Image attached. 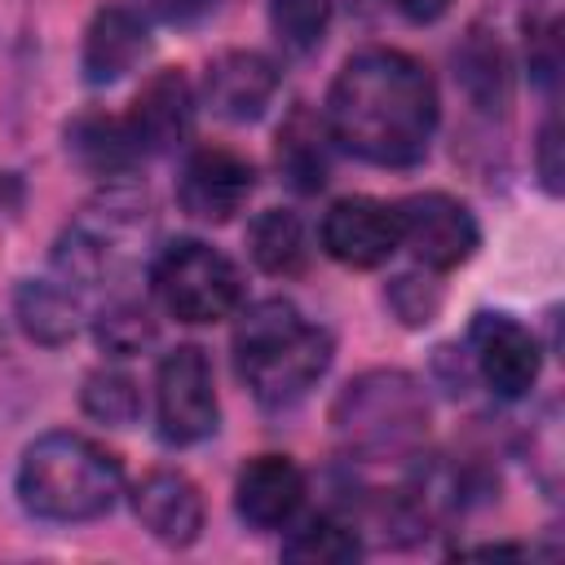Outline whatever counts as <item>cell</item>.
<instances>
[{
  "mask_svg": "<svg viewBox=\"0 0 565 565\" xmlns=\"http://www.w3.org/2000/svg\"><path fill=\"white\" fill-rule=\"evenodd\" d=\"M437 84L424 62L402 49L353 53L327 93V137L380 168H411L437 132Z\"/></svg>",
  "mask_w": 565,
  "mask_h": 565,
  "instance_id": "6da1fadb",
  "label": "cell"
},
{
  "mask_svg": "<svg viewBox=\"0 0 565 565\" xmlns=\"http://www.w3.org/2000/svg\"><path fill=\"white\" fill-rule=\"evenodd\" d=\"M234 366L260 406H296L331 366V331L291 300H260L234 327Z\"/></svg>",
  "mask_w": 565,
  "mask_h": 565,
  "instance_id": "7a4b0ae2",
  "label": "cell"
},
{
  "mask_svg": "<svg viewBox=\"0 0 565 565\" xmlns=\"http://www.w3.org/2000/svg\"><path fill=\"white\" fill-rule=\"evenodd\" d=\"M18 503L40 521H97L124 494V463L84 433H44L22 450Z\"/></svg>",
  "mask_w": 565,
  "mask_h": 565,
  "instance_id": "3957f363",
  "label": "cell"
},
{
  "mask_svg": "<svg viewBox=\"0 0 565 565\" xmlns=\"http://www.w3.org/2000/svg\"><path fill=\"white\" fill-rule=\"evenodd\" d=\"M428 393L411 371L380 366L349 380L331 406V428L353 459H415L428 437Z\"/></svg>",
  "mask_w": 565,
  "mask_h": 565,
  "instance_id": "277c9868",
  "label": "cell"
},
{
  "mask_svg": "<svg viewBox=\"0 0 565 565\" xmlns=\"http://www.w3.org/2000/svg\"><path fill=\"white\" fill-rule=\"evenodd\" d=\"M146 234H150L146 194L110 177V185L93 203H84V212L53 243V274L71 282L79 296L93 287H110L132 269Z\"/></svg>",
  "mask_w": 565,
  "mask_h": 565,
  "instance_id": "5b68a950",
  "label": "cell"
},
{
  "mask_svg": "<svg viewBox=\"0 0 565 565\" xmlns=\"http://www.w3.org/2000/svg\"><path fill=\"white\" fill-rule=\"evenodd\" d=\"M150 287L159 305L181 322H221L243 305L238 265L203 238H177L159 247L150 265Z\"/></svg>",
  "mask_w": 565,
  "mask_h": 565,
  "instance_id": "8992f818",
  "label": "cell"
},
{
  "mask_svg": "<svg viewBox=\"0 0 565 565\" xmlns=\"http://www.w3.org/2000/svg\"><path fill=\"white\" fill-rule=\"evenodd\" d=\"M154 419L168 446H194L216 433L221 406H216L212 362L199 344H177L172 353H163L154 371Z\"/></svg>",
  "mask_w": 565,
  "mask_h": 565,
  "instance_id": "52a82bcc",
  "label": "cell"
},
{
  "mask_svg": "<svg viewBox=\"0 0 565 565\" xmlns=\"http://www.w3.org/2000/svg\"><path fill=\"white\" fill-rule=\"evenodd\" d=\"M468 349H472V371L503 402L525 397L543 371V349H539L534 331L525 322H516L512 313L481 309L468 327Z\"/></svg>",
  "mask_w": 565,
  "mask_h": 565,
  "instance_id": "ba28073f",
  "label": "cell"
},
{
  "mask_svg": "<svg viewBox=\"0 0 565 565\" xmlns=\"http://www.w3.org/2000/svg\"><path fill=\"white\" fill-rule=\"evenodd\" d=\"M322 252L349 269H375L402 247V221L397 203L371 199V194H349L335 199L322 216Z\"/></svg>",
  "mask_w": 565,
  "mask_h": 565,
  "instance_id": "9c48e42d",
  "label": "cell"
},
{
  "mask_svg": "<svg viewBox=\"0 0 565 565\" xmlns=\"http://www.w3.org/2000/svg\"><path fill=\"white\" fill-rule=\"evenodd\" d=\"M397 221H402V247H411L415 260L428 269H455L481 243L472 212L441 190L411 194L406 203H397Z\"/></svg>",
  "mask_w": 565,
  "mask_h": 565,
  "instance_id": "30bf717a",
  "label": "cell"
},
{
  "mask_svg": "<svg viewBox=\"0 0 565 565\" xmlns=\"http://www.w3.org/2000/svg\"><path fill=\"white\" fill-rule=\"evenodd\" d=\"M256 190V168L225 150V146H203L185 159L181 181H177V199L194 221H230L234 212H243V203Z\"/></svg>",
  "mask_w": 565,
  "mask_h": 565,
  "instance_id": "8fae6325",
  "label": "cell"
},
{
  "mask_svg": "<svg viewBox=\"0 0 565 565\" xmlns=\"http://www.w3.org/2000/svg\"><path fill=\"white\" fill-rule=\"evenodd\" d=\"M305 503V472L287 455H256L234 481V512L252 530H287Z\"/></svg>",
  "mask_w": 565,
  "mask_h": 565,
  "instance_id": "7c38bea8",
  "label": "cell"
},
{
  "mask_svg": "<svg viewBox=\"0 0 565 565\" xmlns=\"http://www.w3.org/2000/svg\"><path fill=\"white\" fill-rule=\"evenodd\" d=\"M278 66L256 53V49H234V53H221L212 66H207V79H203V97L212 106V115L230 119V124H247V119H260L265 106L274 102L278 93Z\"/></svg>",
  "mask_w": 565,
  "mask_h": 565,
  "instance_id": "4fadbf2b",
  "label": "cell"
},
{
  "mask_svg": "<svg viewBox=\"0 0 565 565\" xmlns=\"http://www.w3.org/2000/svg\"><path fill=\"white\" fill-rule=\"evenodd\" d=\"M128 119V132L146 154H163L172 146H181L194 128V88L181 71H159L132 102V115Z\"/></svg>",
  "mask_w": 565,
  "mask_h": 565,
  "instance_id": "5bb4252c",
  "label": "cell"
},
{
  "mask_svg": "<svg viewBox=\"0 0 565 565\" xmlns=\"http://www.w3.org/2000/svg\"><path fill=\"white\" fill-rule=\"evenodd\" d=\"M132 512L168 547H185L203 530V494L185 472H172V468H154L137 481Z\"/></svg>",
  "mask_w": 565,
  "mask_h": 565,
  "instance_id": "9a60e30c",
  "label": "cell"
},
{
  "mask_svg": "<svg viewBox=\"0 0 565 565\" xmlns=\"http://www.w3.org/2000/svg\"><path fill=\"white\" fill-rule=\"evenodd\" d=\"M150 49V35H146V22L137 9H124V4H106L93 13L88 31H84V49H79V71L88 84H115L124 79Z\"/></svg>",
  "mask_w": 565,
  "mask_h": 565,
  "instance_id": "2e32d148",
  "label": "cell"
},
{
  "mask_svg": "<svg viewBox=\"0 0 565 565\" xmlns=\"http://www.w3.org/2000/svg\"><path fill=\"white\" fill-rule=\"evenodd\" d=\"M13 318L35 344H66L84 322V296L57 274L22 278L13 291Z\"/></svg>",
  "mask_w": 565,
  "mask_h": 565,
  "instance_id": "e0dca14e",
  "label": "cell"
},
{
  "mask_svg": "<svg viewBox=\"0 0 565 565\" xmlns=\"http://www.w3.org/2000/svg\"><path fill=\"white\" fill-rule=\"evenodd\" d=\"M66 154L93 172V177H128L132 163L141 159L132 132H128V119L119 115H79L66 124Z\"/></svg>",
  "mask_w": 565,
  "mask_h": 565,
  "instance_id": "ac0fdd59",
  "label": "cell"
},
{
  "mask_svg": "<svg viewBox=\"0 0 565 565\" xmlns=\"http://www.w3.org/2000/svg\"><path fill=\"white\" fill-rule=\"evenodd\" d=\"M327 124H318L309 110H291L287 124L278 128V172L291 190L313 194L327 181L331 150H327Z\"/></svg>",
  "mask_w": 565,
  "mask_h": 565,
  "instance_id": "d6986e66",
  "label": "cell"
},
{
  "mask_svg": "<svg viewBox=\"0 0 565 565\" xmlns=\"http://www.w3.org/2000/svg\"><path fill=\"white\" fill-rule=\"evenodd\" d=\"M247 252L256 260V269L274 274V278H291L305 269L309 260V238H305V225L296 212L287 207H265L252 216L247 225Z\"/></svg>",
  "mask_w": 565,
  "mask_h": 565,
  "instance_id": "ffe728a7",
  "label": "cell"
},
{
  "mask_svg": "<svg viewBox=\"0 0 565 565\" xmlns=\"http://www.w3.org/2000/svg\"><path fill=\"white\" fill-rule=\"evenodd\" d=\"M455 75L472 97V106L499 110L508 102V53L494 35L468 31V40L455 49Z\"/></svg>",
  "mask_w": 565,
  "mask_h": 565,
  "instance_id": "44dd1931",
  "label": "cell"
},
{
  "mask_svg": "<svg viewBox=\"0 0 565 565\" xmlns=\"http://www.w3.org/2000/svg\"><path fill=\"white\" fill-rule=\"evenodd\" d=\"M282 556L300 561V565H344V561L362 556V539H358L353 521H344L335 512H318L291 530V539L282 543Z\"/></svg>",
  "mask_w": 565,
  "mask_h": 565,
  "instance_id": "7402d4cb",
  "label": "cell"
},
{
  "mask_svg": "<svg viewBox=\"0 0 565 565\" xmlns=\"http://www.w3.org/2000/svg\"><path fill=\"white\" fill-rule=\"evenodd\" d=\"M79 406L88 419L97 424H110V428H128L137 424L141 415V393H137V380L119 366H102L84 380V393H79Z\"/></svg>",
  "mask_w": 565,
  "mask_h": 565,
  "instance_id": "603a6c76",
  "label": "cell"
},
{
  "mask_svg": "<svg viewBox=\"0 0 565 565\" xmlns=\"http://www.w3.org/2000/svg\"><path fill=\"white\" fill-rule=\"evenodd\" d=\"M154 340V318L141 300H128V296H115L102 313H97V344L110 353V358H132L141 353L146 344Z\"/></svg>",
  "mask_w": 565,
  "mask_h": 565,
  "instance_id": "cb8c5ba5",
  "label": "cell"
},
{
  "mask_svg": "<svg viewBox=\"0 0 565 565\" xmlns=\"http://www.w3.org/2000/svg\"><path fill=\"white\" fill-rule=\"evenodd\" d=\"M331 4L327 0H269V26L291 53H313L327 35Z\"/></svg>",
  "mask_w": 565,
  "mask_h": 565,
  "instance_id": "d4e9b609",
  "label": "cell"
},
{
  "mask_svg": "<svg viewBox=\"0 0 565 565\" xmlns=\"http://www.w3.org/2000/svg\"><path fill=\"white\" fill-rule=\"evenodd\" d=\"M437 305H441V291H437L428 278L402 274V278L388 282V309H393L406 327H424V322H433Z\"/></svg>",
  "mask_w": 565,
  "mask_h": 565,
  "instance_id": "484cf974",
  "label": "cell"
},
{
  "mask_svg": "<svg viewBox=\"0 0 565 565\" xmlns=\"http://www.w3.org/2000/svg\"><path fill=\"white\" fill-rule=\"evenodd\" d=\"M539 177H543V185L552 194L561 190V132H556V115H547L543 128H539Z\"/></svg>",
  "mask_w": 565,
  "mask_h": 565,
  "instance_id": "4316f807",
  "label": "cell"
},
{
  "mask_svg": "<svg viewBox=\"0 0 565 565\" xmlns=\"http://www.w3.org/2000/svg\"><path fill=\"white\" fill-rule=\"evenodd\" d=\"M137 13L159 18V22H194L207 9H216V0H132Z\"/></svg>",
  "mask_w": 565,
  "mask_h": 565,
  "instance_id": "83f0119b",
  "label": "cell"
},
{
  "mask_svg": "<svg viewBox=\"0 0 565 565\" xmlns=\"http://www.w3.org/2000/svg\"><path fill=\"white\" fill-rule=\"evenodd\" d=\"M388 4L411 22H433V18H441L450 9V0H388Z\"/></svg>",
  "mask_w": 565,
  "mask_h": 565,
  "instance_id": "f1b7e54d",
  "label": "cell"
},
{
  "mask_svg": "<svg viewBox=\"0 0 565 565\" xmlns=\"http://www.w3.org/2000/svg\"><path fill=\"white\" fill-rule=\"evenodd\" d=\"M22 203V181L13 172H0V212H13Z\"/></svg>",
  "mask_w": 565,
  "mask_h": 565,
  "instance_id": "f546056e",
  "label": "cell"
}]
</instances>
